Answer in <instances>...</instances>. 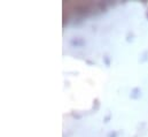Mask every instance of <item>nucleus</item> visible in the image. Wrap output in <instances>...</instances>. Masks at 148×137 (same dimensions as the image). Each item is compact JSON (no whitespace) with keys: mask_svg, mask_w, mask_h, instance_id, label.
<instances>
[{"mask_svg":"<svg viewBox=\"0 0 148 137\" xmlns=\"http://www.w3.org/2000/svg\"><path fill=\"white\" fill-rule=\"evenodd\" d=\"M117 135H118V133H111V134H109L108 137H117Z\"/></svg>","mask_w":148,"mask_h":137,"instance_id":"3","label":"nucleus"},{"mask_svg":"<svg viewBox=\"0 0 148 137\" xmlns=\"http://www.w3.org/2000/svg\"><path fill=\"white\" fill-rule=\"evenodd\" d=\"M140 96H141V90H140L139 88H134V89L131 91V95H130V97H131L132 99H138Z\"/></svg>","mask_w":148,"mask_h":137,"instance_id":"1","label":"nucleus"},{"mask_svg":"<svg viewBox=\"0 0 148 137\" xmlns=\"http://www.w3.org/2000/svg\"><path fill=\"white\" fill-rule=\"evenodd\" d=\"M71 45H74V46H83L84 44H85V42L82 39V38H74V39H71Z\"/></svg>","mask_w":148,"mask_h":137,"instance_id":"2","label":"nucleus"}]
</instances>
